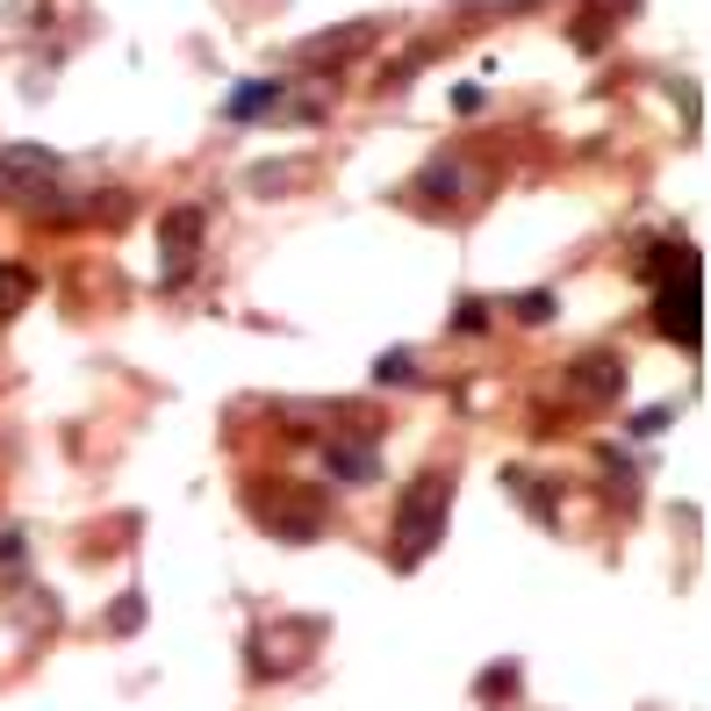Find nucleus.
I'll return each instance as SVG.
<instances>
[{
	"label": "nucleus",
	"instance_id": "1",
	"mask_svg": "<svg viewBox=\"0 0 711 711\" xmlns=\"http://www.w3.org/2000/svg\"><path fill=\"white\" fill-rule=\"evenodd\" d=\"M446 511H453V474L446 468H424L417 482H409V496L395 503V568H417L431 546L446 539Z\"/></svg>",
	"mask_w": 711,
	"mask_h": 711
},
{
	"label": "nucleus",
	"instance_id": "2",
	"mask_svg": "<svg viewBox=\"0 0 711 711\" xmlns=\"http://www.w3.org/2000/svg\"><path fill=\"white\" fill-rule=\"evenodd\" d=\"M244 511H252L259 525L273 532V539H288V546H309V539H317V525H324V517H317V503H309V496H295V489H281V482H273V496L252 482V489H244Z\"/></svg>",
	"mask_w": 711,
	"mask_h": 711
},
{
	"label": "nucleus",
	"instance_id": "3",
	"mask_svg": "<svg viewBox=\"0 0 711 711\" xmlns=\"http://www.w3.org/2000/svg\"><path fill=\"white\" fill-rule=\"evenodd\" d=\"M654 324H661V338H676L682 352L704 346V317H697V259H682V281H661V288H654Z\"/></svg>",
	"mask_w": 711,
	"mask_h": 711
},
{
	"label": "nucleus",
	"instance_id": "4",
	"mask_svg": "<svg viewBox=\"0 0 711 711\" xmlns=\"http://www.w3.org/2000/svg\"><path fill=\"white\" fill-rule=\"evenodd\" d=\"M324 468H331V482L360 489V482H374V474H381V460H374V446H367V439H331V446H324Z\"/></svg>",
	"mask_w": 711,
	"mask_h": 711
},
{
	"label": "nucleus",
	"instance_id": "5",
	"mask_svg": "<svg viewBox=\"0 0 711 711\" xmlns=\"http://www.w3.org/2000/svg\"><path fill=\"white\" fill-rule=\"evenodd\" d=\"M568 389H576V395H590V403H604V395H619V389H625V367L611 360V352H590V360H576Z\"/></svg>",
	"mask_w": 711,
	"mask_h": 711
},
{
	"label": "nucleus",
	"instance_id": "6",
	"mask_svg": "<svg viewBox=\"0 0 711 711\" xmlns=\"http://www.w3.org/2000/svg\"><path fill=\"white\" fill-rule=\"evenodd\" d=\"M195 238H201V216H195V209L166 216V281H181V273H187V259H195Z\"/></svg>",
	"mask_w": 711,
	"mask_h": 711
},
{
	"label": "nucleus",
	"instance_id": "7",
	"mask_svg": "<svg viewBox=\"0 0 711 711\" xmlns=\"http://www.w3.org/2000/svg\"><path fill=\"white\" fill-rule=\"evenodd\" d=\"M136 625H144V597L130 590V597H122L116 611H108V633H136Z\"/></svg>",
	"mask_w": 711,
	"mask_h": 711
},
{
	"label": "nucleus",
	"instance_id": "8",
	"mask_svg": "<svg viewBox=\"0 0 711 711\" xmlns=\"http://www.w3.org/2000/svg\"><path fill=\"white\" fill-rule=\"evenodd\" d=\"M22 295H30V281H22L15 266H0V317H15V309H22Z\"/></svg>",
	"mask_w": 711,
	"mask_h": 711
},
{
	"label": "nucleus",
	"instance_id": "9",
	"mask_svg": "<svg viewBox=\"0 0 711 711\" xmlns=\"http://www.w3.org/2000/svg\"><path fill=\"white\" fill-rule=\"evenodd\" d=\"M374 374H381V381H409L417 367H409V352H381V367H374Z\"/></svg>",
	"mask_w": 711,
	"mask_h": 711
},
{
	"label": "nucleus",
	"instance_id": "10",
	"mask_svg": "<svg viewBox=\"0 0 711 711\" xmlns=\"http://www.w3.org/2000/svg\"><path fill=\"white\" fill-rule=\"evenodd\" d=\"M511 682H517V668H489V676H482V697H496V690H511Z\"/></svg>",
	"mask_w": 711,
	"mask_h": 711
}]
</instances>
